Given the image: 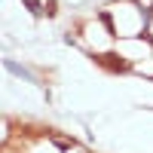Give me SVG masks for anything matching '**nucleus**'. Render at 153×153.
<instances>
[{"label": "nucleus", "instance_id": "obj_2", "mask_svg": "<svg viewBox=\"0 0 153 153\" xmlns=\"http://www.w3.org/2000/svg\"><path fill=\"white\" fill-rule=\"evenodd\" d=\"M25 6H31V12H40V3H37V0H25Z\"/></svg>", "mask_w": 153, "mask_h": 153}, {"label": "nucleus", "instance_id": "obj_1", "mask_svg": "<svg viewBox=\"0 0 153 153\" xmlns=\"http://www.w3.org/2000/svg\"><path fill=\"white\" fill-rule=\"evenodd\" d=\"M3 65H6V71H9V74H16V76H22V80H28V83H37V76H34L31 71H25L22 65H16V61H9V58H6Z\"/></svg>", "mask_w": 153, "mask_h": 153}]
</instances>
